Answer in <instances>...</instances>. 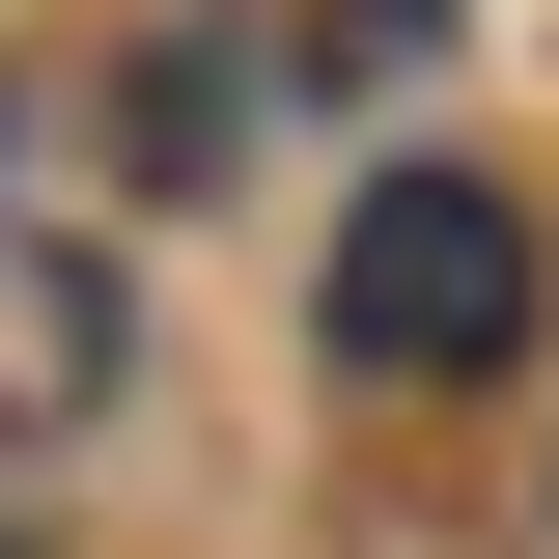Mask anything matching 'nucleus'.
I'll return each mask as SVG.
<instances>
[{"label": "nucleus", "instance_id": "obj_1", "mask_svg": "<svg viewBox=\"0 0 559 559\" xmlns=\"http://www.w3.org/2000/svg\"><path fill=\"white\" fill-rule=\"evenodd\" d=\"M336 364L364 392H503V364H532V224H503L476 168H392V197L336 224Z\"/></svg>", "mask_w": 559, "mask_h": 559}, {"label": "nucleus", "instance_id": "obj_2", "mask_svg": "<svg viewBox=\"0 0 559 559\" xmlns=\"http://www.w3.org/2000/svg\"><path fill=\"white\" fill-rule=\"evenodd\" d=\"M0 419H28V448L112 419V280H84V252H0Z\"/></svg>", "mask_w": 559, "mask_h": 559}, {"label": "nucleus", "instance_id": "obj_3", "mask_svg": "<svg viewBox=\"0 0 559 559\" xmlns=\"http://www.w3.org/2000/svg\"><path fill=\"white\" fill-rule=\"evenodd\" d=\"M0 559H28V532H0Z\"/></svg>", "mask_w": 559, "mask_h": 559}]
</instances>
